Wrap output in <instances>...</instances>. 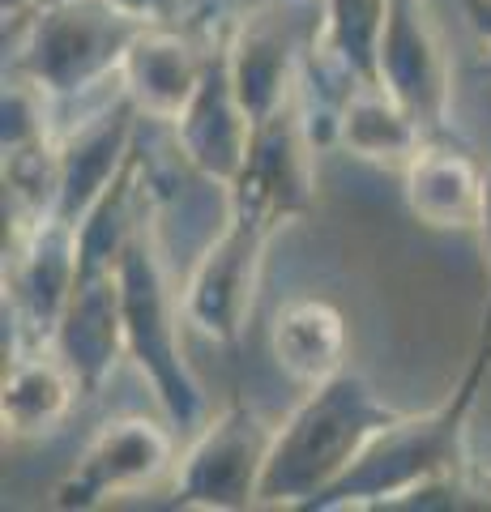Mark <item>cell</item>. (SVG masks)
I'll return each mask as SVG.
<instances>
[{
	"label": "cell",
	"mask_w": 491,
	"mask_h": 512,
	"mask_svg": "<svg viewBox=\"0 0 491 512\" xmlns=\"http://www.w3.org/2000/svg\"><path fill=\"white\" fill-rule=\"evenodd\" d=\"M491 376V308L479 325V338L462 367V380L440 406L423 414H398L380 436L368 444L351 470H346L334 487L308 512H355V508H376L393 512V504L406 500L410 491L432 487L440 478L466 474L470 461V414L479 406V393L487 389Z\"/></svg>",
	"instance_id": "obj_1"
},
{
	"label": "cell",
	"mask_w": 491,
	"mask_h": 512,
	"mask_svg": "<svg viewBox=\"0 0 491 512\" xmlns=\"http://www.w3.org/2000/svg\"><path fill=\"white\" fill-rule=\"evenodd\" d=\"M402 410L385 406L355 372H338L304 393L287 423L274 431L261 478V508H312L338 478L368 453V444Z\"/></svg>",
	"instance_id": "obj_2"
},
{
	"label": "cell",
	"mask_w": 491,
	"mask_h": 512,
	"mask_svg": "<svg viewBox=\"0 0 491 512\" xmlns=\"http://www.w3.org/2000/svg\"><path fill=\"white\" fill-rule=\"evenodd\" d=\"M150 188V184H146ZM120 320H124V350L150 380L154 402L163 406L167 423L180 431H197L205 423V393L193 376L180 346L184 295L171 291L163 239H158V210L150 192L120 252Z\"/></svg>",
	"instance_id": "obj_3"
},
{
	"label": "cell",
	"mask_w": 491,
	"mask_h": 512,
	"mask_svg": "<svg viewBox=\"0 0 491 512\" xmlns=\"http://www.w3.org/2000/svg\"><path fill=\"white\" fill-rule=\"evenodd\" d=\"M13 73L35 82L60 116L86 103L94 90L120 86V64L150 22L112 0H39L22 22Z\"/></svg>",
	"instance_id": "obj_4"
},
{
	"label": "cell",
	"mask_w": 491,
	"mask_h": 512,
	"mask_svg": "<svg viewBox=\"0 0 491 512\" xmlns=\"http://www.w3.org/2000/svg\"><path fill=\"white\" fill-rule=\"evenodd\" d=\"M287 214L274 201L244 184L227 188V218L218 235L197 256L193 274L184 282V320L201 338L231 346L244 333L257 299V282L265 269L269 239L287 227Z\"/></svg>",
	"instance_id": "obj_5"
},
{
	"label": "cell",
	"mask_w": 491,
	"mask_h": 512,
	"mask_svg": "<svg viewBox=\"0 0 491 512\" xmlns=\"http://www.w3.org/2000/svg\"><path fill=\"white\" fill-rule=\"evenodd\" d=\"M274 431L248 402H235L197 427L176 474V508L240 512L261 508V478L269 466Z\"/></svg>",
	"instance_id": "obj_6"
},
{
	"label": "cell",
	"mask_w": 491,
	"mask_h": 512,
	"mask_svg": "<svg viewBox=\"0 0 491 512\" xmlns=\"http://www.w3.org/2000/svg\"><path fill=\"white\" fill-rule=\"evenodd\" d=\"M316 35H321V5L304 13L295 0H269L231 26V73L252 124H261L295 94Z\"/></svg>",
	"instance_id": "obj_7"
},
{
	"label": "cell",
	"mask_w": 491,
	"mask_h": 512,
	"mask_svg": "<svg viewBox=\"0 0 491 512\" xmlns=\"http://www.w3.org/2000/svg\"><path fill=\"white\" fill-rule=\"evenodd\" d=\"M171 461H176V436L146 414H124L94 431L86 453L56 483L52 508H103L107 500L158 483L171 470Z\"/></svg>",
	"instance_id": "obj_8"
},
{
	"label": "cell",
	"mask_w": 491,
	"mask_h": 512,
	"mask_svg": "<svg viewBox=\"0 0 491 512\" xmlns=\"http://www.w3.org/2000/svg\"><path fill=\"white\" fill-rule=\"evenodd\" d=\"M376 82L427 128V137H449L453 77L423 0H389L376 52Z\"/></svg>",
	"instance_id": "obj_9"
},
{
	"label": "cell",
	"mask_w": 491,
	"mask_h": 512,
	"mask_svg": "<svg viewBox=\"0 0 491 512\" xmlns=\"http://www.w3.org/2000/svg\"><path fill=\"white\" fill-rule=\"evenodd\" d=\"M171 124H176V150L184 154V163L227 192L244 167L252 141V116L231 73V26L218 35L193 99Z\"/></svg>",
	"instance_id": "obj_10"
},
{
	"label": "cell",
	"mask_w": 491,
	"mask_h": 512,
	"mask_svg": "<svg viewBox=\"0 0 491 512\" xmlns=\"http://www.w3.org/2000/svg\"><path fill=\"white\" fill-rule=\"evenodd\" d=\"M218 35H223V30L205 35L197 26L150 22L120 64V90L129 94L141 116L176 120L184 103L193 99Z\"/></svg>",
	"instance_id": "obj_11"
},
{
	"label": "cell",
	"mask_w": 491,
	"mask_h": 512,
	"mask_svg": "<svg viewBox=\"0 0 491 512\" xmlns=\"http://www.w3.org/2000/svg\"><path fill=\"white\" fill-rule=\"evenodd\" d=\"M406 210L432 231L479 227L487 201V171L449 137H432L402 171Z\"/></svg>",
	"instance_id": "obj_12"
},
{
	"label": "cell",
	"mask_w": 491,
	"mask_h": 512,
	"mask_svg": "<svg viewBox=\"0 0 491 512\" xmlns=\"http://www.w3.org/2000/svg\"><path fill=\"white\" fill-rule=\"evenodd\" d=\"M82 397V380L60 359L56 346H26L13 350V363L0 389V419L18 440H35L56 431L69 419L73 402Z\"/></svg>",
	"instance_id": "obj_13"
},
{
	"label": "cell",
	"mask_w": 491,
	"mask_h": 512,
	"mask_svg": "<svg viewBox=\"0 0 491 512\" xmlns=\"http://www.w3.org/2000/svg\"><path fill=\"white\" fill-rule=\"evenodd\" d=\"M269 346H274V363L295 384H321L329 376L346 372V355H351V333H346V316L329 299H291L278 308L274 329H269Z\"/></svg>",
	"instance_id": "obj_14"
},
{
	"label": "cell",
	"mask_w": 491,
	"mask_h": 512,
	"mask_svg": "<svg viewBox=\"0 0 491 512\" xmlns=\"http://www.w3.org/2000/svg\"><path fill=\"white\" fill-rule=\"evenodd\" d=\"M427 128L393 99L380 82H363L351 90L338 120V146L355 158L385 171H406V163L427 146Z\"/></svg>",
	"instance_id": "obj_15"
},
{
	"label": "cell",
	"mask_w": 491,
	"mask_h": 512,
	"mask_svg": "<svg viewBox=\"0 0 491 512\" xmlns=\"http://www.w3.org/2000/svg\"><path fill=\"white\" fill-rule=\"evenodd\" d=\"M316 5H321L316 52L351 82H376V52L389 0H316Z\"/></svg>",
	"instance_id": "obj_16"
},
{
	"label": "cell",
	"mask_w": 491,
	"mask_h": 512,
	"mask_svg": "<svg viewBox=\"0 0 491 512\" xmlns=\"http://www.w3.org/2000/svg\"><path fill=\"white\" fill-rule=\"evenodd\" d=\"M393 512H491V466H470L457 478H440L432 487L410 491Z\"/></svg>",
	"instance_id": "obj_17"
},
{
	"label": "cell",
	"mask_w": 491,
	"mask_h": 512,
	"mask_svg": "<svg viewBox=\"0 0 491 512\" xmlns=\"http://www.w3.org/2000/svg\"><path fill=\"white\" fill-rule=\"evenodd\" d=\"M466 13V22L474 26V35H479L483 43V64H479V73L491 77V0H457Z\"/></svg>",
	"instance_id": "obj_18"
},
{
	"label": "cell",
	"mask_w": 491,
	"mask_h": 512,
	"mask_svg": "<svg viewBox=\"0 0 491 512\" xmlns=\"http://www.w3.org/2000/svg\"><path fill=\"white\" fill-rule=\"evenodd\" d=\"M112 5L137 13V18H146V22H176L180 0H112Z\"/></svg>",
	"instance_id": "obj_19"
},
{
	"label": "cell",
	"mask_w": 491,
	"mask_h": 512,
	"mask_svg": "<svg viewBox=\"0 0 491 512\" xmlns=\"http://www.w3.org/2000/svg\"><path fill=\"white\" fill-rule=\"evenodd\" d=\"M39 0H0V9H5V26H13V22H22L30 9H35Z\"/></svg>",
	"instance_id": "obj_20"
},
{
	"label": "cell",
	"mask_w": 491,
	"mask_h": 512,
	"mask_svg": "<svg viewBox=\"0 0 491 512\" xmlns=\"http://www.w3.org/2000/svg\"><path fill=\"white\" fill-rule=\"evenodd\" d=\"M479 235H483V248L491 256V171H487V201H483V218H479Z\"/></svg>",
	"instance_id": "obj_21"
}]
</instances>
